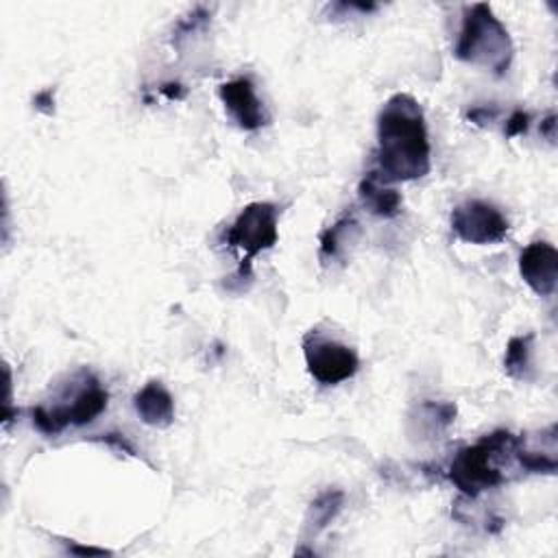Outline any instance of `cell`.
<instances>
[{
  "instance_id": "obj_20",
  "label": "cell",
  "mask_w": 558,
  "mask_h": 558,
  "mask_svg": "<svg viewBox=\"0 0 558 558\" xmlns=\"http://www.w3.org/2000/svg\"><path fill=\"white\" fill-rule=\"evenodd\" d=\"M73 554H108L106 549H97V547H77V545H71L69 547Z\"/></svg>"
},
{
  "instance_id": "obj_14",
  "label": "cell",
  "mask_w": 558,
  "mask_h": 558,
  "mask_svg": "<svg viewBox=\"0 0 558 558\" xmlns=\"http://www.w3.org/2000/svg\"><path fill=\"white\" fill-rule=\"evenodd\" d=\"M345 504V493L338 491V488H330L325 493H321L312 504H310V510H308V528L317 534L321 530H325L334 517L340 512Z\"/></svg>"
},
{
  "instance_id": "obj_11",
  "label": "cell",
  "mask_w": 558,
  "mask_h": 558,
  "mask_svg": "<svg viewBox=\"0 0 558 558\" xmlns=\"http://www.w3.org/2000/svg\"><path fill=\"white\" fill-rule=\"evenodd\" d=\"M358 197L373 216L393 219L401 212V195L377 171H369L362 177L358 186Z\"/></svg>"
},
{
  "instance_id": "obj_10",
  "label": "cell",
  "mask_w": 558,
  "mask_h": 558,
  "mask_svg": "<svg viewBox=\"0 0 558 558\" xmlns=\"http://www.w3.org/2000/svg\"><path fill=\"white\" fill-rule=\"evenodd\" d=\"M134 408L138 417L151 427H169L175 421V399L171 390L153 380L145 384L134 397Z\"/></svg>"
},
{
  "instance_id": "obj_12",
  "label": "cell",
  "mask_w": 558,
  "mask_h": 558,
  "mask_svg": "<svg viewBox=\"0 0 558 558\" xmlns=\"http://www.w3.org/2000/svg\"><path fill=\"white\" fill-rule=\"evenodd\" d=\"M360 236V225L351 212L343 214L332 227H327L321 234V247H319V258L321 262H338L345 258L347 249L356 243Z\"/></svg>"
},
{
  "instance_id": "obj_13",
  "label": "cell",
  "mask_w": 558,
  "mask_h": 558,
  "mask_svg": "<svg viewBox=\"0 0 558 558\" xmlns=\"http://www.w3.org/2000/svg\"><path fill=\"white\" fill-rule=\"evenodd\" d=\"M532 334L510 338L504 356V369L512 380L525 382L532 377Z\"/></svg>"
},
{
  "instance_id": "obj_8",
  "label": "cell",
  "mask_w": 558,
  "mask_h": 558,
  "mask_svg": "<svg viewBox=\"0 0 558 558\" xmlns=\"http://www.w3.org/2000/svg\"><path fill=\"white\" fill-rule=\"evenodd\" d=\"M221 101L227 110V114L234 119V123L245 132H256L264 125H269L271 116L264 108V103L258 99L256 88L251 79L240 77L234 82H227L219 90Z\"/></svg>"
},
{
  "instance_id": "obj_2",
  "label": "cell",
  "mask_w": 558,
  "mask_h": 558,
  "mask_svg": "<svg viewBox=\"0 0 558 558\" xmlns=\"http://www.w3.org/2000/svg\"><path fill=\"white\" fill-rule=\"evenodd\" d=\"M454 55L464 64L504 75L512 64L514 47L506 27L499 23V18H495L493 10L484 3H478L464 10Z\"/></svg>"
},
{
  "instance_id": "obj_6",
  "label": "cell",
  "mask_w": 558,
  "mask_h": 558,
  "mask_svg": "<svg viewBox=\"0 0 558 558\" xmlns=\"http://www.w3.org/2000/svg\"><path fill=\"white\" fill-rule=\"evenodd\" d=\"M303 358L308 373L325 386H336L351 380L360 367L358 354L349 345L327 336L319 327L303 336Z\"/></svg>"
},
{
  "instance_id": "obj_7",
  "label": "cell",
  "mask_w": 558,
  "mask_h": 558,
  "mask_svg": "<svg viewBox=\"0 0 558 558\" xmlns=\"http://www.w3.org/2000/svg\"><path fill=\"white\" fill-rule=\"evenodd\" d=\"M508 230V219L488 201H464L451 212V232L469 245L501 243Z\"/></svg>"
},
{
  "instance_id": "obj_18",
  "label": "cell",
  "mask_w": 558,
  "mask_h": 558,
  "mask_svg": "<svg viewBox=\"0 0 558 558\" xmlns=\"http://www.w3.org/2000/svg\"><path fill=\"white\" fill-rule=\"evenodd\" d=\"M160 92H162L166 99H171V101H179V99L186 97V90H184V86H179V84H166V86L160 88Z\"/></svg>"
},
{
  "instance_id": "obj_19",
  "label": "cell",
  "mask_w": 558,
  "mask_h": 558,
  "mask_svg": "<svg viewBox=\"0 0 558 558\" xmlns=\"http://www.w3.org/2000/svg\"><path fill=\"white\" fill-rule=\"evenodd\" d=\"M541 134H543L547 140H554V138H556V116H554V114H547V119L541 123Z\"/></svg>"
},
{
  "instance_id": "obj_4",
  "label": "cell",
  "mask_w": 558,
  "mask_h": 558,
  "mask_svg": "<svg viewBox=\"0 0 558 558\" xmlns=\"http://www.w3.org/2000/svg\"><path fill=\"white\" fill-rule=\"evenodd\" d=\"M108 399L110 395L101 382L92 373L82 371L53 406L34 408V425L47 436H58L66 427L92 423L108 408Z\"/></svg>"
},
{
  "instance_id": "obj_1",
  "label": "cell",
  "mask_w": 558,
  "mask_h": 558,
  "mask_svg": "<svg viewBox=\"0 0 558 558\" xmlns=\"http://www.w3.org/2000/svg\"><path fill=\"white\" fill-rule=\"evenodd\" d=\"M432 149L425 114L410 95L390 97L377 116V173L390 182H412L430 173Z\"/></svg>"
},
{
  "instance_id": "obj_16",
  "label": "cell",
  "mask_w": 558,
  "mask_h": 558,
  "mask_svg": "<svg viewBox=\"0 0 558 558\" xmlns=\"http://www.w3.org/2000/svg\"><path fill=\"white\" fill-rule=\"evenodd\" d=\"M53 103H55V101H53V90L40 92V95L36 97V108H38L40 112H45V114H53V110H55Z\"/></svg>"
},
{
  "instance_id": "obj_3",
  "label": "cell",
  "mask_w": 558,
  "mask_h": 558,
  "mask_svg": "<svg viewBox=\"0 0 558 558\" xmlns=\"http://www.w3.org/2000/svg\"><path fill=\"white\" fill-rule=\"evenodd\" d=\"M517 436L497 430L482 436L475 445L464 447L449 464V480L467 497H478L480 493L495 488L504 482L501 464L512 456L514 458Z\"/></svg>"
},
{
  "instance_id": "obj_5",
  "label": "cell",
  "mask_w": 558,
  "mask_h": 558,
  "mask_svg": "<svg viewBox=\"0 0 558 558\" xmlns=\"http://www.w3.org/2000/svg\"><path fill=\"white\" fill-rule=\"evenodd\" d=\"M277 223H280V210L273 203L260 201V203L247 206L227 230V245L245 256L240 266L243 277L245 275L251 277V260L258 253L275 247L280 238Z\"/></svg>"
},
{
  "instance_id": "obj_17",
  "label": "cell",
  "mask_w": 558,
  "mask_h": 558,
  "mask_svg": "<svg viewBox=\"0 0 558 558\" xmlns=\"http://www.w3.org/2000/svg\"><path fill=\"white\" fill-rule=\"evenodd\" d=\"M99 441H103V443H108V445H112V447H119L121 451H127V454L134 456V447L127 443V438H123V436H119V434H108L106 438H99Z\"/></svg>"
},
{
  "instance_id": "obj_15",
  "label": "cell",
  "mask_w": 558,
  "mask_h": 558,
  "mask_svg": "<svg viewBox=\"0 0 558 558\" xmlns=\"http://www.w3.org/2000/svg\"><path fill=\"white\" fill-rule=\"evenodd\" d=\"M528 127H530V114L517 110V112H512V116H510L508 123H506V136H508V138L521 136V134L528 132Z\"/></svg>"
},
{
  "instance_id": "obj_9",
  "label": "cell",
  "mask_w": 558,
  "mask_h": 558,
  "mask_svg": "<svg viewBox=\"0 0 558 558\" xmlns=\"http://www.w3.org/2000/svg\"><path fill=\"white\" fill-rule=\"evenodd\" d=\"M519 273L532 293L551 297L558 284V251L549 243H532L521 251Z\"/></svg>"
}]
</instances>
